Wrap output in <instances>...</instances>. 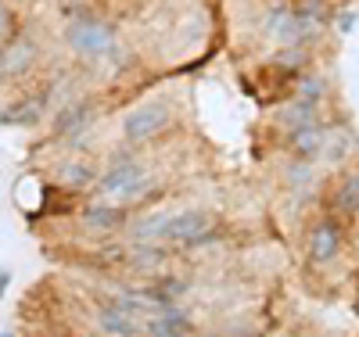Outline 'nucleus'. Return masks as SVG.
I'll return each instance as SVG.
<instances>
[{
  "mask_svg": "<svg viewBox=\"0 0 359 337\" xmlns=\"http://www.w3.org/2000/svg\"><path fill=\"white\" fill-rule=\"evenodd\" d=\"M65 43L83 57H101L111 47V25L101 18H76L65 29Z\"/></svg>",
  "mask_w": 359,
  "mask_h": 337,
  "instance_id": "obj_1",
  "label": "nucleus"
},
{
  "mask_svg": "<svg viewBox=\"0 0 359 337\" xmlns=\"http://www.w3.org/2000/svg\"><path fill=\"white\" fill-rule=\"evenodd\" d=\"M172 118V108L165 101H147V104H137L126 118H123V137L126 140H151L158 137Z\"/></svg>",
  "mask_w": 359,
  "mask_h": 337,
  "instance_id": "obj_2",
  "label": "nucleus"
},
{
  "mask_svg": "<svg viewBox=\"0 0 359 337\" xmlns=\"http://www.w3.org/2000/svg\"><path fill=\"white\" fill-rule=\"evenodd\" d=\"M144 179H147V172H144V165H137V162H123V165H115V169H108L101 179H97V194L104 198V201H118V198H133L140 187H144Z\"/></svg>",
  "mask_w": 359,
  "mask_h": 337,
  "instance_id": "obj_3",
  "label": "nucleus"
},
{
  "mask_svg": "<svg viewBox=\"0 0 359 337\" xmlns=\"http://www.w3.org/2000/svg\"><path fill=\"white\" fill-rule=\"evenodd\" d=\"M208 233H212V216H208V212H180V216L165 219L162 240H169V244H194V240H201Z\"/></svg>",
  "mask_w": 359,
  "mask_h": 337,
  "instance_id": "obj_4",
  "label": "nucleus"
},
{
  "mask_svg": "<svg viewBox=\"0 0 359 337\" xmlns=\"http://www.w3.org/2000/svg\"><path fill=\"white\" fill-rule=\"evenodd\" d=\"M97 323L108 337H137L140 333V319L133 312H126L118 301H108L97 309Z\"/></svg>",
  "mask_w": 359,
  "mask_h": 337,
  "instance_id": "obj_5",
  "label": "nucleus"
},
{
  "mask_svg": "<svg viewBox=\"0 0 359 337\" xmlns=\"http://www.w3.org/2000/svg\"><path fill=\"white\" fill-rule=\"evenodd\" d=\"M338 248H341V230H338L331 219L316 223L313 233H309V259H313L316 266H323V262H331V259L338 255Z\"/></svg>",
  "mask_w": 359,
  "mask_h": 337,
  "instance_id": "obj_6",
  "label": "nucleus"
},
{
  "mask_svg": "<svg viewBox=\"0 0 359 337\" xmlns=\"http://www.w3.org/2000/svg\"><path fill=\"white\" fill-rule=\"evenodd\" d=\"M33 61H36V43L22 36V40H15L11 47L0 50V76L15 79V76H22V72L33 69Z\"/></svg>",
  "mask_w": 359,
  "mask_h": 337,
  "instance_id": "obj_7",
  "label": "nucleus"
},
{
  "mask_svg": "<svg viewBox=\"0 0 359 337\" xmlns=\"http://www.w3.org/2000/svg\"><path fill=\"white\" fill-rule=\"evenodd\" d=\"M94 118V104L90 101H79V104H69L62 115L54 118V137H76L86 122Z\"/></svg>",
  "mask_w": 359,
  "mask_h": 337,
  "instance_id": "obj_8",
  "label": "nucleus"
},
{
  "mask_svg": "<svg viewBox=\"0 0 359 337\" xmlns=\"http://www.w3.org/2000/svg\"><path fill=\"white\" fill-rule=\"evenodd\" d=\"M43 104H47V97H43V94L25 97V101L11 104V111H4L0 118H4L8 126H33V122H40V118H43Z\"/></svg>",
  "mask_w": 359,
  "mask_h": 337,
  "instance_id": "obj_9",
  "label": "nucleus"
},
{
  "mask_svg": "<svg viewBox=\"0 0 359 337\" xmlns=\"http://www.w3.org/2000/svg\"><path fill=\"white\" fill-rule=\"evenodd\" d=\"M123 208H111L108 201H101V205H90V208H83V223L90 226V230H115V226H123Z\"/></svg>",
  "mask_w": 359,
  "mask_h": 337,
  "instance_id": "obj_10",
  "label": "nucleus"
},
{
  "mask_svg": "<svg viewBox=\"0 0 359 337\" xmlns=\"http://www.w3.org/2000/svg\"><path fill=\"white\" fill-rule=\"evenodd\" d=\"M266 33L273 36V40H284V43L302 40V36H298V22H294V11L291 8H273V11H269Z\"/></svg>",
  "mask_w": 359,
  "mask_h": 337,
  "instance_id": "obj_11",
  "label": "nucleus"
},
{
  "mask_svg": "<svg viewBox=\"0 0 359 337\" xmlns=\"http://www.w3.org/2000/svg\"><path fill=\"white\" fill-rule=\"evenodd\" d=\"M184 326H187V319L180 316L176 309H162V312H155L151 323H147V333L151 337H180Z\"/></svg>",
  "mask_w": 359,
  "mask_h": 337,
  "instance_id": "obj_12",
  "label": "nucleus"
},
{
  "mask_svg": "<svg viewBox=\"0 0 359 337\" xmlns=\"http://www.w3.org/2000/svg\"><path fill=\"white\" fill-rule=\"evenodd\" d=\"M323 130L316 126V122H309V126H298L294 130V137H291V147L298 151V155H302V158H309V155H316V151L323 147Z\"/></svg>",
  "mask_w": 359,
  "mask_h": 337,
  "instance_id": "obj_13",
  "label": "nucleus"
},
{
  "mask_svg": "<svg viewBox=\"0 0 359 337\" xmlns=\"http://www.w3.org/2000/svg\"><path fill=\"white\" fill-rule=\"evenodd\" d=\"M62 179L69 183V187H90V183L97 179V172H94V165H90V162H69L62 169Z\"/></svg>",
  "mask_w": 359,
  "mask_h": 337,
  "instance_id": "obj_14",
  "label": "nucleus"
},
{
  "mask_svg": "<svg viewBox=\"0 0 359 337\" xmlns=\"http://www.w3.org/2000/svg\"><path fill=\"white\" fill-rule=\"evenodd\" d=\"M338 208L341 212H355L359 208V172H352L338 187Z\"/></svg>",
  "mask_w": 359,
  "mask_h": 337,
  "instance_id": "obj_15",
  "label": "nucleus"
},
{
  "mask_svg": "<svg viewBox=\"0 0 359 337\" xmlns=\"http://www.w3.org/2000/svg\"><path fill=\"white\" fill-rule=\"evenodd\" d=\"M284 122H291L294 130H298V126H309V122H313V104H309V101L291 104V111H284Z\"/></svg>",
  "mask_w": 359,
  "mask_h": 337,
  "instance_id": "obj_16",
  "label": "nucleus"
},
{
  "mask_svg": "<svg viewBox=\"0 0 359 337\" xmlns=\"http://www.w3.org/2000/svg\"><path fill=\"white\" fill-rule=\"evenodd\" d=\"M302 97H309V104L320 101L323 97V83L320 79H302Z\"/></svg>",
  "mask_w": 359,
  "mask_h": 337,
  "instance_id": "obj_17",
  "label": "nucleus"
},
{
  "mask_svg": "<svg viewBox=\"0 0 359 337\" xmlns=\"http://www.w3.org/2000/svg\"><path fill=\"white\" fill-rule=\"evenodd\" d=\"M8 287H11V273H8V269H0V298H4Z\"/></svg>",
  "mask_w": 359,
  "mask_h": 337,
  "instance_id": "obj_18",
  "label": "nucleus"
},
{
  "mask_svg": "<svg viewBox=\"0 0 359 337\" xmlns=\"http://www.w3.org/2000/svg\"><path fill=\"white\" fill-rule=\"evenodd\" d=\"M338 22H341V33H348V29H352V22H355V15H352V11H345Z\"/></svg>",
  "mask_w": 359,
  "mask_h": 337,
  "instance_id": "obj_19",
  "label": "nucleus"
},
{
  "mask_svg": "<svg viewBox=\"0 0 359 337\" xmlns=\"http://www.w3.org/2000/svg\"><path fill=\"white\" fill-rule=\"evenodd\" d=\"M8 18H11V15H8V8H4V4H0V36H4V33H8Z\"/></svg>",
  "mask_w": 359,
  "mask_h": 337,
  "instance_id": "obj_20",
  "label": "nucleus"
},
{
  "mask_svg": "<svg viewBox=\"0 0 359 337\" xmlns=\"http://www.w3.org/2000/svg\"><path fill=\"white\" fill-rule=\"evenodd\" d=\"M0 337H15V333H0Z\"/></svg>",
  "mask_w": 359,
  "mask_h": 337,
  "instance_id": "obj_21",
  "label": "nucleus"
},
{
  "mask_svg": "<svg viewBox=\"0 0 359 337\" xmlns=\"http://www.w3.org/2000/svg\"><path fill=\"white\" fill-rule=\"evenodd\" d=\"M0 4H8V0H0Z\"/></svg>",
  "mask_w": 359,
  "mask_h": 337,
  "instance_id": "obj_22",
  "label": "nucleus"
}]
</instances>
